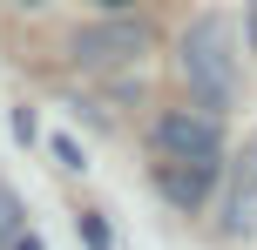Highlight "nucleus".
Masks as SVG:
<instances>
[{
  "label": "nucleus",
  "mask_w": 257,
  "mask_h": 250,
  "mask_svg": "<svg viewBox=\"0 0 257 250\" xmlns=\"http://www.w3.org/2000/svg\"><path fill=\"white\" fill-rule=\"evenodd\" d=\"M176 68H183V81H190L196 102H203L210 115H223V108L237 102V41H230V21H217V14L190 21L183 41H176Z\"/></svg>",
  "instance_id": "nucleus-1"
},
{
  "label": "nucleus",
  "mask_w": 257,
  "mask_h": 250,
  "mask_svg": "<svg viewBox=\"0 0 257 250\" xmlns=\"http://www.w3.org/2000/svg\"><path fill=\"white\" fill-rule=\"evenodd\" d=\"M142 54H149V21H136V14H115V21H95L75 34L81 68H136Z\"/></svg>",
  "instance_id": "nucleus-2"
},
{
  "label": "nucleus",
  "mask_w": 257,
  "mask_h": 250,
  "mask_svg": "<svg viewBox=\"0 0 257 250\" xmlns=\"http://www.w3.org/2000/svg\"><path fill=\"white\" fill-rule=\"evenodd\" d=\"M156 149L169 162H217L223 156V115H210V108H169L156 122Z\"/></svg>",
  "instance_id": "nucleus-3"
},
{
  "label": "nucleus",
  "mask_w": 257,
  "mask_h": 250,
  "mask_svg": "<svg viewBox=\"0 0 257 250\" xmlns=\"http://www.w3.org/2000/svg\"><path fill=\"white\" fill-rule=\"evenodd\" d=\"M210 176H217V162H163L156 183H163V196L176 203V210H196V203L210 196Z\"/></svg>",
  "instance_id": "nucleus-4"
},
{
  "label": "nucleus",
  "mask_w": 257,
  "mask_h": 250,
  "mask_svg": "<svg viewBox=\"0 0 257 250\" xmlns=\"http://www.w3.org/2000/svg\"><path fill=\"white\" fill-rule=\"evenodd\" d=\"M223 230H230V237H250V230H257V149H250L244 176H237V189H230V216H223Z\"/></svg>",
  "instance_id": "nucleus-5"
},
{
  "label": "nucleus",
  "mask_w": 257,
  "mask_h": 250,
  "mask_svg": "<svg viewBox=\"0 0 257 250\" xmlns=\"http://www.w3.org/2000/svg\"><path fill=\"white\" fill-rule=\"evenodd\" d=\"M7 243H21V196L0 189V250H7Z\"/></svg>",
  "instance_id": "nucleus-6"
},
{
  "label": "nucleus",
  "mask_w": 257,
  "mask_h": 250,
  "mask_svg": "<svg viewBox=\"0 0 257 250\" xmlns=\"http://www.w3.org/2000/svg\"><path fill=\"white\" fill-rule=\"evenodd\" d=\"M54 156H61V169H81V142L75 135H54Z\"/></svg>",
  "instance_id": "nucleus-7"
},
{
  "label": "nucleus",
  "mask_w": 257,
  "mask_h": 250,
  "mask_svg": "<svg viewBox=\"0 0 257 250\" xmlns=\"http://www.w3.org/2000/svg\"><path fill=\"white\" fill-rule=\"evenodd\" d=\"M244 41H250V48H257V0H250V21H244Z\"/></svg>",
  "instance_id": "nucleus-8"
},
{
  "label": "nucleus",
  "mask_w": 257,
  "mask_h": 250,
  "mask_svg": "<svg viewBox=\"0 0 257 250\" xmlns=\"http://www.w3.org/2000/svg\"><path fill=\"white\" fill-rule=\"evenodd\" d=\"M102 7H108V14H128V0H102Z\"/></svg>",
  "instance_id": "nucleus-9"
},
{
  "label": "nucleus",
  "mask_w": 257,
  "mask_h": 250,
  "mask_svg": "<svg viewBox=\"0 0 257 250\" xmlns=\"http://www.w3.org/2000/svg\"><path fill=\"white\" fill-rule=\"evenodd\" d=\"M14 250H41V237H21V243H14Z\"/></svg>",
  "instance_id": "nucleus-10"
},
{
  "label": "nucleus",
  "mask_w": 257,
  "mask_h": 250,
  "mask_svg": "<svg viewBox=\"0 0 257 250\" xmlns=\"http://www.w3.org/2000/svg\"><path fill=\"white\" fill-rule=\"evenodd\" d=\"M21 7H48V0H21Z\"/></svg>",
  "instance_id": "nucleus-11"
}]
</instances>
